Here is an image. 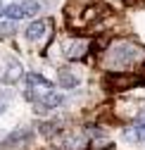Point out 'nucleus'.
<instances>
[{
	"label": "nucleus",
	"instance_id": "1",
	"mask_svg": "<svg viewBox=\"0 0 145 150\" xmlns=\"http://www.w3.org/2000/svg\"><path fill=\"white\" fill-rule=\"evenodd\" d=\"M107 60H110V67H117V69L133 67V64L145 60V48H140L136 43H117L110 50V57Z\"/></svg>",
	"mask_w": 145,
	"mask_h": 150
},
{
	"label": "nucleus",
	"instance_id": "2",
	"mask_svg": "<svg viewBox=\"0 0 145 150\" xmlns=\"http://www.w3.org/2000/svg\"><path fill=\"white\" fill-rule=\"evenodd\" d=\"M145 83V76H138V74H131V71H114L112 76L105 79V86L110 91H129V88H136V86H143Z\"/></svg>",
	"mask_w": 145,
	"mask_h": 150
},
{
	"label": "nucleus",
	"instance_id": "3",
	"mask_svg": "<svg viewBox=\"0 0 145 150\" xmlns=\"http://www.w3.org/2000/svg\"><path fill=\"white\" fill-rule=\"evenodd\" d=\"M29 141H31V131H29V129H17V131H12V134L3 141V148L24 145V143H29Z\"/></svg>",
	"mask_w": 145,
	"mask_h": 150
},
{
	"label": "nucleus",
	"instance_id": "4",
	"mask_svg": "<svg viewBox=\"0 0 145 150\" xmlns=\"http://www.w3.org/2000/svg\"><path fill=\"white\" fill-rule=\"evenodd\" d=\"M45 31H48V22L45 19H36V22H31L29 26H26V38L29 41H41L43 36H45Z\"/></svg>",
	"mask_w": 145,
	"mask_h": 150
},
{
	"label": "nucleus",
	"instance_id": "5",
	"mask_svg": "<svg viewBox=\"0 0 145 150\" xmlns=\"http://www.w3.org/2000/svg\"><path fill=\"white\" fill-rule=\"evenodd\" d=\"M22 76H24V69H22V64L17 62V60H10V62H7V69H5V76H3V79H5L7 83H17Z\"/></svg>",
	"mask_w": 145,
	"mask_h": 150
},
{
	"label": "nucleus",
	"instance_id": "6",
	"mask_svg": "<svg viewBox=\"0 0 145 150\" xmlns=\"http://www.w3.org/2000/svg\"><path fill=\"white\" fill-rule=\"evenodd\" d=\"M86 50H88V43L79 38V41H71V43L67 45L64 55H67L69 60H79V57H83V55H86Z\"/></svg>",
	"mask_w": 145,
	"mask_h": 150
},
{
	"label": "nucleus",
	"instance_id": "7",
	"mask_svg": "<svg viewBox=\"0 0 145 150\" xmlns=\"http://www.w3.org/2000/svg\"><path fill=\"white\" fill-rule=\"evenodd\" d=\"M124 138L126 141H145V117H140L136 122V126L126 129L124 131Z\"/></svg>",
	"mask_w": 145,
	"mask_h": 150
},
{
	"label": "nucleus",
	"instance_id": "8",
	"mask_svg": "<svg viewBox=\"0 0 145 150\" xmlns=\"http://www.w3.org/2000/svg\"><path fill=\"white\" fill-rule=\"evenodd\" d=\"M57 83L62 88H76L79 86V76H76V74H71L69 69H60L57 71Z\"/></svg>",
	"mask_w": 145,
	"mask_h": 150
},
{
	"label": "nucleus",
	"instance_id": "9",
	"mask_svg": "<svg viewBox=\"0 0 145 150\" xmlns=\"http://www.w3.org/2000/svg\"><path fill=\"white\" fill-rule=\"evenodd\" d=\"M26 81H29V88L41 86V88H45V91H52V81H50V79H45V76H41V74H36V71L26 74Z\"/></svg>",
	"mask_w": 145,
	"mask_h": 150
},
{
	"label": "nucleus",
	"instance_id": "10",
	"mask_svg": "<svg viewBox=\"0 0 145 150\" xmlns=\"http://www.w3.org/2000/svg\"><path fill=\"white\" fill-rule=\"evenodd\" d=\"M3 17L10 22H17V19H24V12H22V3H12V5H5L3 10Z\"/></svg>",
	"mask_w": 145,
	"mask_h": 150
},
{
	"label": "nucleus",
	"instance_id": "11",
	"mask_svg": "<svg viewBox=\"0 0 145 150\" xmlns=\"http://www.w3.org/2000/svg\"><path fill=\"white\" fill-rule=\"evenodd\" d=\"M43 5L38 3V0H24L22 3V12H24V19L26 17H36V14H41Z\"/></svg>",
	"mask_w": 145,
	"mask_h": 150
},
{
	"label": "nucleus",
	"instance_id": "12",
	"mask_svg": "<svg viewBox=\"0 0 145 150\" xmlns=\"http://www.w3.org/2000/svg\"><path fill=\"white\" fill-rule=\"evenodd\" d=\"M64 148L67 150H83L86 148V136H76V134H71L69 138H67V143H64Z\"/></svg>",
	"mask_w": 145,
	"mask_h": 150
},
{
	"label": "nucleus",
	"instance_id": "13",
	"mask_svg": "<svg viewBox=\"0 0 145 150\" xmlns=\"http://www.w3.org/2000/svg\"><path fill=\"white\" fill-rule=\"evenodd\" d=\"M60 126H62V122H45V124H41V134L55 136V134H60Z\"/></svg>",
	"mask_w": 145,
	"mask_h": 150
},
{
	"label": "nucleus",
	"instance_id": "14",
	"mask_svg": "<svg viewBox=\"0 0 145 150\" xmlns=\"http://www.w3.org/2000/svg\"><path fill=\"white\" fill-rule=\"evenodd\" d=\"M0 33L3 36H10V33H14V22H0Z\"/></svg>",
	"mask_w": 145,
	"mask_h": 150
},
{
	"label": "nucleus",
	"instance_id": "15",
	"mask_svg": "<svg viewBox=\"0 0 145 150\" xmlns=\"http://www.w3.org/2000/svg\"><path fill=\"white\" fill-rule=\"evenodd\" d=\"M3 110H5V105H3V103H0V115H3Z\"/></svg>",
	"mask_w": 145,
	"mask_h": 150
},
{
	"label": "nucleus",
	"instance_id": "16",
	"mask_svg": "<svg viewBox=\"0 0 145 150\" xmlns=\"http://www.w3.org/2000/svg\"><path fill=\"white\" fill-rule=\"evenodd\" d=\"M3 10H5V7H3V3H0V17H3Z\"/></svg>",
	"mask_w": 145,
	"mask_h": 150
}]
</instances>
